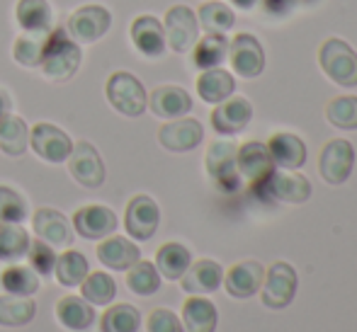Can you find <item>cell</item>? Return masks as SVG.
Here are the masks:
<instances>
[{
    "label": "cell",
    "instance_id": "obj_32",
    "mask_svg": "<svg viewBox=\"0 0 357 332\" xmlns=\"http://www.w3.org/2000/svg\"><path fill=\"white\" fill-rule=\"evenodd\" d=\"M15 19L22 29L52 32V8L47 0H17Z\"/></svg>",
    "mask_w": 357,
    "mask_h": 332
},
{
    "label": "cell",
    "instance_id": "obj_40",
    "mask_svg": "<svg viewBox=\"0 0 357 332\" xmlns=\"http://www.w3.org/2000/svg\"><path fill=\"white\" fill-rule=\"evenodd\" d=\"M326 119L331 127L355 132L357 129V95H340L326 104Z\"/></svg>",
    "mask_w": 357,
    "mask_h": 332
},
{
    "label": "cell",
    "instance_id": "obj_35",
    "mask_svg": "<svg viewBox=\"0 0 357 332\" xmlns=\"http://www.w3.org/2000/svg\"><path fill=\"white\" fill-rule=\"evenodd\" d=\"M197 22L207 34H226L236 24V15L221 0H207L197 10Z\"/></svg>",
    "mask_w": 357,
    "mask_h": 332
},
{
    "label": "cell",
    "instance_id": "obj_11",
    "mask_svg": "<svg viewBox=\"0 0 357 332\" xmlns=\"http://www.w3.org/2000/svg\"><path fill=\"white\" fill-rule=\"evenodd\" d=\"M355 165V148L350 141L345 139H331L328 143L321 148L319 155V175L324 182L328 184H343L350 177Z\"/></svg>",
    "mask_w": 357,
    "mask_h": 332
},
{
    "label": "cell",
    "instance_id": "obj_48",
    "mask_svg": "<svg viewBox=\"0 0 357 332\" xmlns=\"http://www.w3.org/2000/svg\"><path fill=\"white\" fill-rule=\"evenodd\" d=\"M299 3H301V5H316L319 0H299Z\"/></svg>",
    "mask_w": 357,
    "mask_h": 332
},
{
    "label": "cell",
    "instance_id": "obj_26",
    "mask_svg": "<svg viewBox=\"0 0 357 332\" xmlns=\"http://www.w3.org/2000/svg\"><path fill=\"white\" fill-rule=\"evenodd\" d=\"M183 328L185 332H214L219 323V313L212 301L204 296H190L183 303Z\"/></svg>",
    "mask_w": 357,
    "mask_h": 332
},
{
    "label": "cell",
    "instance_id": "obj_42",
    "mask_svg": "<svg viewBox=\"0 0 357 332\" xmlns=\"http://www.w3.org/2000/svg\"><path fill=\"white\" fill-rule=\"evenodd\" d=\"M27 219V201L8 184H0V221L3 223H22Z\"/></svg>",
    "mask_w": 357,
    "mask_h": 332
},
{
    "label": "cell",
    "instance_id": "obj_5",
    "mask_svg": "<svg viewBox=\"0 0 357 332\" xmlns=\"http://www.w3.org/2000/svg\"><path fill=\"white\" fill-rule=\"evenodd\" d=\"M296 284H299V276H296L294 267L289 262H273L265 269L263 286H260V301H263L265 308L282 310L294 301Z\"/></svg>",
    "mask_w": 357,
    "mask_h": 332
},
{
    "label": "cell",
    "instance_id": "obj_37",
    "mask_svg": "<svg viewBox=\"0 0 357 332\" xmlns=\"http://www.w3.org/2000/svg\"><path fill=\"white\" fill-rule=\"evenodd\" d=\"M29 233L20 223H3L0 221V260L15 262L22 260L29 250Z\"/></svg>",
    "mask_w": 357,
    "mask_h": 332
},
{
    "label": "cell",
    "instance_id": "obj_13",
    "mask_svg": "<svg viewBox=\"0 0 357 332\" xmlns=\"http://www.w3.org/2000/svg\"><path fill=\"white\" fill-rule=\"evenodd\" d=\"M160 223V209L149 194H137L132 197V201L127 204L124 211V228H127L129 238L132 240H151L158 230Z\"/></svg>",
    "mask_w": 357,
    "mask_h": 332
},
{
    "label": "cell",
    "instance_id": "obj_27",
    "mask_svg": "<svg viewBox=\"0 0 357 332\" xmlns=\"http://www.w3.org/2000/svg\"><path fill=\"white\" fill-rule=\"evenodd\" d=\"M236 90V80L229 70L224 68H209L202 70L197 78V95L207 104H219L229 100Z\"/></svg>",
    "mask_w": 357,
    "mask_h": 332
},
{
    "label": "cell",
    "instance_id": "obj_34",
    "mask_svg": "<svg viewBox=\"0 0 357 332\" xmlns=\"http://www.w3.org/2000/svg\"><path fill=\"white\" fill-rule=\"evenodd\" d=\"M54 274H56V281L61 286H80L83 279L90 274V264L85 260V255H80L78 250H66L56 258V264H54Z\"/></svg>",
    "mask_w": 357,
    "mask_h": 332
},
{
    "label": "cell",
    "instance_id": "obj_8",
    "mask_svg": "<svg viewBox=\"0 0 357 332\" xmlns=\"http://www.w3.org/2000/svg\"><path fill=\"white\" fill-rule=\"evenodd\" d=\"M163 29H165V44H168L173 52L185 54L195 47L199 37V22H197V13L188 5H173L168 8L163 19Z\"/></svg>",
    "mask_w": 357,
    "mask_h": 332
},
{
    "label": "cell",
    "instance_id": "obj_14",
    "mask_svg": "<svg viewBox=\"0 0 357 332\" xmlns=\"http://www.w3.org/2000/svg\"><path fill=\"white\" fill-rule=\"evenodd\" d=\"M73 228L85 240H102L117 230V214L102 204L80 206L73 214Z\"/></svg>",
    "mask_w": 357,
    "mask_h": 332
},
{
    "label": "cell",
    "instance_id": "obj_36",
    "mask_svg": "<svg viewBox=\"0 0 357 332\" xmlns=\"http://www.w3.org/2000/svg\"><path fill=\"white\" fill-rule=\"evenodd\" d=\"M142 313L129 303L109 306L100 318V332H139Z\"/></svg>",
    "mask_w": 357,
    "mask_h": 332
},
{
    "label": "cell",
    "instance_id": "obj_44",
    "mask_svg": "<svg viewBox=\"0 0 357 332\" xmlns=\"http://www.w3.org/2000/svg\"><path fill=\"white\" fill-rule=\"evenodd\" d=\"M146 332H185L183 320L168 308H155L151 310L149 320H146Z\"/></svg>",
    "mask_w": 357,
    "mask_h": 332
},
{
    "label": "cell",
    "instance_id": "obj_29",
    "mask_svg": "<svg viewBox=\"0 0 357 332\" xmlns=\"http://www.w3.org/2000/svg\"><path fill=\"white\" fill-rule=\"evenodd\" d=\"M190 262H192V255H190V250L185 248V245L165 243V245H160L158 253H155L153 264L160 276H165V279H170V281H178L180 276L188 271Z\"/></svg>",
    "mask_w": 357,
    "mask_h": 332
},
{
    "label": "cell",
    "instance_id": "obj_10",
    "mask_svg": "<svg viewBox=\"0 0 357 332\" xmlns=\"http://www.w3.org/2000/svg\"><path fill=\"white\" fill-rule=\"evenodd\" d=\"M226 58L231 63V70L238 73L241 78H258L265 70V49L258 42V37L250 32H241L231 39Z\"/></svg>",
    "mask_w": 357,
    "mask_h": 332
},
{
    "label": "cell",
    "instance_id": "obj_19",
    "mask_svg": "<svg viewBox=\"0 0 357 332\" xmlns=\"http://www.w3.org/2000/svg\"><path fill=\"white\" fill-rule=\"evenodd\" d=\"M132 44L137 47L139 54H144L146 58H160L165 54V29L163 22L153 15H139L132 22Z\"/></svg>",
    "mask_w": 357,
    "mask_h": 332
},
{
    "label": "cell",
    "instance_id": "obj_28",
    "mask_svg": "<svg viewBox=\"0 0 357 332\" xmlns=\"http://www.w3.org/2000/svg\"><path fill=\"white\" fill-rule=\"evenodd\" d=\"M229 56V42L224 34H204L192 47V66L199 70L219 68Z\"/></svg>",
    "mask_w": 357,
    "mask_h": 332
},
{
    "label": "cell",
    "instance_id": "obj_45",
    "mask_svg": "<svg viewBox=\"0 0 357 332\" xmlns=\"http://www.w3.org/2000/svg\"><path fill=\"white\" fill-rule=\"evenodd\" d=\"M263 3V10L268 15H275V17H282V15H289L291 10L296 8L299 0H260Z\"/></svg>",
    "mask_w": 357,
    "mask_h": 332
},
{
    "label": "cell",
    "instance_id": "obj_21",
    "mask_svg": "<svg viewBox=\"0 0 357 332\" xmlns=\"http://www.w3.org/2000/svg\"><path fill=\"white\" fill-rule=\"evenodd\" d=\"M224 281V269L214 260H197V262H190L188 271L180 276V286H183L185 294L190 296H204L214 294L216 289Z\"/></svg>",
    "mask_w": 357,
    "mask_h": 332
},
{
    "label": "cell",
    "instance_id": "obj_38",
    "mask_svg": "<svg viewBox=\"0 0 357 332\" xmlns=\"http://www.w3.org/2000/svg\"><path fill=\"white\" fill-rule=\"evenodd\" d=\"M0 286L5 294L13 296H32L39 291V274L29 267L13 264L8 269H3L0 274Z\"/></svg>",
    "mask_w": 357,
    "mask_h": 332
},
{
    "label": "cell",
    "instance_id": "obj_23",
    "mask_svg": "<svg viewBox=\"0 0 357 332\" xmlns=\"http://www.w3.org/2000/svg\"><path fill=\"white\" fill-rule=\"evenodd\" d=\"M98 260L107 269L114 271H127L129 267H134L142 260V250L137 243H132L124 235H107L102 238V243L98 245Z\"/></svg>",
    "mask_w": 357,
    "mask_h": 332
},
{
    "label": "cell",
    "instance_id": "obj_12",
    "mask_svg": "<svg viewBox=\"0 0 357 332\" xmlns=\"http://www.w3.org/2000/svg\"><path fill=\"white\" fill-rule=\"evenodd\" d=\"M68 173L80 187L98 189L105 182V163L100 158L98 148L90 141L73 143V150L68 155Z\"/></svg>",
    "mask_w": 357,
    "mask_h": 332
},
{
    "label": "cell",
    "instance_id": "obj_33",
    "mask_svg": "<svg viewBox=\"0 0 357 332\" xmlns=\"http://www.w3.org/2000/svg\"><path fill=\"white\" fill-rule=\"evenodd\" d=\"M27 148H29V127L24 124V119L8 114L0 122V150L5 155L20 158Z\"/></svg>",
    "mask_w": 357,
    "mask_h": 332
},
{
    "label": "cell",
    "instance_id": "obj_41",
    "mask_svg": "<svg viewBox=\"0 0 357 332\" xmlns=\"http://www.w3.org/2000/svg\"><path fill=\"white\" fill-rule=\"evenodd\" d=\"M127 286L137 296H153L160 289V274L153 262L139 260L134 267L127 269Z\"/></svg>",
    "mask_w": 357,
    "mask_h": 332
},
{
    "label": "cell",
    "instance_id": "obj_4",
    "mask_svg": "<svg viewBox=\"0 0 357 332\" xmlns=\"http://www.w3.org/2000/svg\"><path fill=\"white\" fill-rule=\"evenodd\" d=\"M236 153H238V145L234 141H214L204 155V168H207L209 180L219 192H238L241 175L238 165H236Z\"/></svg>",
    "mask_w": 357,
    "mask_h": 332
},
{
    "label": "cell",
    "instance_id": "obj_17",
    "mask_svg": "<svg viewBox=\"0 0 357 332\" xmlns=\"http://www.w3.org/2000/svg\"><path fill=\"white\" fill-rule=\"evenodd\" d=\"M263 192L275 201L304 204L311 197V182L304 175L294 173V170H275L268 182H265Z\"/></svg>",
    "mask_w": 357,
    "mask_h": 332
},
{
    "label": "cell",
    "instance_id": "obj_22",
    "mask_svg": "<svg viewBox=\"0 0 357 332\" xmlns=\"http://www.w3.org/2000/svg\"><path fill=\"white\" fill-rule=\"evenodd\" d=\"M32 228H34V235L44 243H49L52 248H66L71 245L73 240V233H71V223L68 219L56 209H39L37 214L32 216Z\"/></svg>",
    "mask_w": 357,
    "mask_h": 332
},
{
    "label": "cell",
    "instance_id": "obj_47",
    "mask_svg": "<svg viewBox=\"0 0 357 332\" xmlns=\"http://www.w3.org/2000/svg\"><path fill=\"white\" fill-rule=\"evenodd\" d=\"M255 3H258V0H231V5H236V8H241V10H253Z\"/></svg>",
    "mask_w": 357,
    "mask_h": 332
},
{
    "label": "cell",
    "instance_id": "obj_7",
    "mask_svg": "<svg viewBox=\"0 0 357 332\" xmlns=\"http://www.w3.org/2000/svg\"><path fill=\"white\" fill-rule=\"evenodd\" d=\"M236 165H238L241 180H245L250 189H263L270 175L275 173V163L270 158L268 145L260 141H245L243 145H238Z\"/></svg>",
    "mask_w": 357,
    "mask_h": 332
},
{
    "label": "cell",
    "instance_id": "obj_1",
    "mask_svg": "<svg viewBox=\"0 0 357 332\" xmlns=\"http://www.w3.org/2000/svg\"><path fill=\"white\" fill-rule=\"evenodd\" d=\"M83 63V52L80 44L73 42L71 34L63 29H52L47 37V47H44L42 56V73L52 83H66L75 75V70Z\"/></svg>",
    "mask_w": 357,
    "mask_h": 332
},
{
    "label": "cell",
    "instance_id": "obj_43",
    "mask_svg": "<svg viewBox=\"0 0 357 332\" xmlns=\"http://www.w3.org/2000/svg\"><path fill=\"white\" fill-rule=\"evenodd\" d=\"M56 258L59 255L54 253V248L44 240H32L29 243V250H27V260H29V267H32L37 274L42 276H49L54 274V264H56Z\"/></svg>",
    "mask_w": 357,
    "mask_h": 332
},
{
    "label": "cell",
    "instance_id": "obj_3",
    "mask_svg": "<svg viewBox=\"0 0 357 332\" xmlns=\"http://www.w3.org/2000/svg\"><path fill=\"white\" fill-rule=\"evenodd\" d=\"M319 66L340 88H357V54L348 42L328 37L319 47Z\"/></svg>",
    "mask_w": 357,
    "mask_h": 332
},
{
    "label": "cell",
    "instance_id": "obj_15",
    "mask_svg": "<svg viewBox=\"0 0 357 332\" xmlns=\"http://www.w3.org/2000/svg\"><path fill=\"white\" fill-rule=\"evenodd\" d=\"M204 139V129L197 119L192 117H180L170 119L168 124H163L158 132V143L170 153H188L195 150Z\"/></svg>",
    "mask_w": 357,
    "mask_h": 332
},
{
    "label": "cell",
    "instance_id": "obj_20",
    "mask_svg": "<svg viewBox=\"0 0 357 332\" xmlns=\"http://www.w3.org/2000/svg\"><path fill=\"white\" fill-rule=\"evenodd\" d=\"M149 109L160 119H180L192 109V97L180 85H158L149 95Z\"/></svg>",
    "mask_w": 357,
    "mask_h": 332
},
{
    "label": "cell",
    "instance_id": "obj_46",
    "mask_svg": "<svg viewBox=\"0 0 357 332\" xmlns=\"http://www.w3.org/2000/svg\"><path fill=\"white\" fill-rule=\"evenodd\" d=\"M10 109H13V100H10V95L5 90H0V122L8 117Z\"/></svg>",
    "mask_w": 357,
    "mask_h": 332
},
{
    "label": "cell",
    "instance_id": "obj_6",
    "mask_svg": "<svg viewBox=\"0 0 357 332\" xmlns=\"http://www.w3.org/2000/svg\"><path fill=\"white\" fill-rule=\"evenodd\" d=\"M112 27V13L105 5H80L68 17L66 32L78 44H95L105 37Z\"/></svg>",
    "mask_w": 357,
    "mask_h": 332
},
{
    "label": "cell",
    "instance_id": "obj_25",
    "mask_svg": "<svg viewBox=\"0 0 357 332\" xmlns=\"http://www.w3.org/2000/svg\"><path fill=\"white\" fill-rule=\"evenodd\" d=\"M56 320L66 330L85 332L88 328H93L98 315H95V308L85 299H80V296H63L56 303Z\"/></svg>",
    "mask_w": 357,
    "mask_h": 332
},
{
    "label": "cell",
    "instance_id": "obj_31",
    "mask_svg": "<svg viewBox=\"0 0 357 332\" xmlns=\"http://www.w3.org/2000/svg\"><path fill=\"white\" fill-rule=\"evenodd\" d=\"M47 37H49V32H32V29H24L13 44V58L24 68H37L39 63H42Z\"/></svg>",
    "mask_w": 357,
    "mask_h": 332
},
{
    "label": "cell",
    "instance_id": "obj_30",
    "mask_svg": "<svg viewBox=\"0 0 357 332\" xmlns=\"http://www.w3.org/2000/svg\"><path fill=\"white\" fill-rule=\"evenodd\" d=\"M37 306L29 301V296L0 294V325L3 328H22L34 320Z\"/></svg>",
    "mask_w": 357,
    "mask_h": 332
},
{
    "label": "cell",
    "instance_id": "obj_24",
    "mask_svg": "<svg viewBox=\"0 0 357 332\" xmlns=\"http://www.w3.org/2000/svg\"><path fill=\"white\" fill-rule=\"evenodd\" d=\"M265 145H268L275 168L299 170L306 163V143L296 134H287V132L273 134Z\"/></svg>",
    "mask_w": 357,
    "mask_h": 332
},
{
    "label": "cell",
    "instance_id": "obj_9",
    "mask_svg": "<svg viewBox=\"0 0 357 332\" xmlns=\"http://www.w3.org/2000/svg\"><path fill=\"white\" fill-rule=\"evenodd\" d=\"M29 148L37 153V158H42L44 163L61 165L63 160H68L73 150V141L66 132H61L59 127L49 122H39L37 127L29 129Z\"/></svg>",
    "mask_w": 357,
    "mask_h": 332
},
{
    "label": "cell",
    "instance_id": "obj_18",
    "mask_svg": "<svg viewBox=\"0 0 357 332\" xmlns=\"http://www.w3.org/2000/svg\"><path fill=\"white\" fill-rule=\"evenodd\" d=\"M265 267L255 260H243V262H236L229 271L224 274L221 284L226 286V294L234 296L238 301H245L250 296H255L263 286Z\"/></svg>",
    "mask_w": 357,
    "mask_h": 332
},
{
    "label": "cell",
    "instance_id": "obj_2",
    "mask_svg": "<svg viewBox=\"0 0 357 332\" xmlns=\"http://www.w3.org/2000/svg\"><path fill=\"white\" fill-rule=\"evenodd\" d=\"M105 95L112 109H117L124 117H142L149 107V95L144 83L129 70H114L105 83Z\"/></svg>",
    "mask_w": 357,
    "mask_h": 332
},
{
    "label": "cell",
    "instance_id": "obj_16",
    "mask_svg": "<svg viewBox=\"0 0 357 332\" xmlns=\"http://www.w3.org/2000/svg\"><path fill=\"white\" fill-rule=\"evenodd\" d=\"M250 119H253V104L245 97H234V95H231L229 100L216 104L209 122H212V129L216 134L236 136L248 127Z\"/></svg>",
    "mask_w": 357,
    "mask_h": 332
},
{
    "label": "cell",
    "instance_id": "obj_39",
    "mask_svg": "<svg viewBox=\"0 0 357 332\" xmlns=\"http://www.w3.org/2000/svg\"><path fill=\"white\" fill-rule=\"evenodd\" d=\"M80 294L90 306H109L117 296V284L107 271H93L80 284Z\"/></svg>",
    "mask_w": 357,
    "mask_h": 332
}]
</instances>
